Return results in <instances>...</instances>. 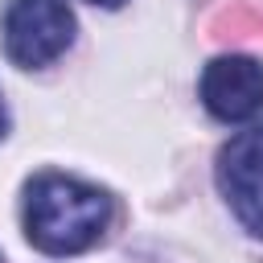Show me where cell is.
I'll return each mask as SVG.
<instances>
[{
  "label": "cell",
  "mask_w": 263,
  "mask_h": 263,
  "mask_svg": "<svg viewBox=\"0 0 263 263\" xmlns=\"http://www.w3.org/2000/svg\"><path fill=\"white\" fill-rule=\"evenodd\" d=\"M111 226V197L66 173H41L25 185V238L45 255L90 251Z\"/></svg>",
  "instance_id": "6da1fadb"
},
{
  "label": "cell",
  "mask_w": 263,
  "mask_h": 263,
  "mask_svg": "<svg viewBox=\"0 0 263 263\" xmlns=\"http://www.w3.org/2000/svg\"><path fill=\"white\" fill-rule=\"evenodd\" d=\"M4 53L21 70L49 66L74 41V12L66 0H12L0 21Z\"/></svg>",
  "instance_id": "7a4b0ae2"
},
{
  "label": "cell",
  "mask_w": 263,
  "mask_h": 263,
  "mask_svg": "<svg viewBox=\"0 0 263 263\" xmlns=\"http://www.w3.org/2000/svg\"><path fill=\"white\" fill-rule=\"evenodd\" d=\"M218 189L242 230L263 238V123L230 136L218 152Z\"/></svg>",
  "instance_id": "3957f363"
},
{
  "label": "cell",
  "mask_w": 263,
  "mask_h": 263,
  "mask_svg": "<svg viewBox=\"0 0 263 263\" xmlns=\"http://www.w3.org/2000/svg\"><path fill=\"white\" fill-rule=\"evenodd\" d=\"M201 103L222 123H251L263 111V62L247 53H222L201 70Z\"/></svg>",
  "instance_id": "277c9868"
},
{
  "label": "cell",
  "mask_w": 263,
  "mask_h": 263,
  "mask_svg": "<svg viewBox=\"0 0 263 263\" xmlns=\"http://www.w3.org/2000/svg\"><path fill=\"white\" fill-rule=\"evenodd\" d=\"M8 136V107H4V95H0V140Z\"/></svg>",
  "instance_id": "5b68a950"
},
{
  "label": "cell",
  "mask_w": 263,
  "mask_h": 263,
  "mask_svg": "<svg viewBox=\"0 0 263 263\" xmlns=\"http://www.w3.org/2000/svg\"><path fill=\"white\" fill-rule=\"evenodd\" d=\"M90 4H103V8H119V4H127V0H90Z\"/></svg>",
  "instance_id": "8992f818"
},
{
  "label": "cell",
  "mask_w": 263,
  "mask_h": 263,
  "mask_svg": "<svg viewBox=\"0 0 263 263\" xmlns=\"http://www.w3.org/2000/svg\"><path fill=\"white\" fill-rule=\"evenodd\" d=\"M0 263H4V259H0Z\"/></svg>",
  "instance_id": "52a82bcc"
}]
</instances>
